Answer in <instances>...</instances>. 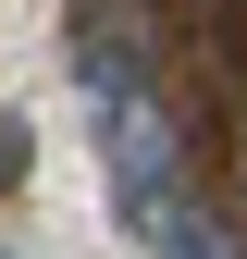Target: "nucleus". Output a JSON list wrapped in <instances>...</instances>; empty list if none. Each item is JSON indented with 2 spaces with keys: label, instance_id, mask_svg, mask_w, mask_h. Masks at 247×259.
<instances>
[{
  "label": "nucleus",
  "instance_id": "obj_1",
  "mask_svg": "<svg viewBox=\"0 0 247 259\" xmlns=\"http://www.w3.org/2000/svg\"><path fill=\"white\" fill-rule=\"evenodd\" d=\"M111 210H124L136 247H173V259H235V247H247L210 198H185V173H173V185H136V198H111Z\"/></svg>",
  "mask_w": 247,
  "mask_h": 259
},
{
  "label": "nucleus",
  "instance_id": "obj_2",
  "mask_svg": "<svg viewBox=\"0 0 247 259\" xmlns=\"http://www.w3.org/2000/svg\"><path fill=\"white\" fill-rule=\"evenodd\" d=\"M25 160H37V148H25V123L0 111V198H13V185H25Z\"/></svg>",
  "mask_w": 247,
  "mask_h": 259
},
{
  "label": "nucleus",
  "instance_id": "obj_3",
  "mask_svg": "<svg viewBox=\"0 0 247 259\" xmlns=\"http://www.w3.org/2000/svg\"><path fill=\"white\" fill-rule=\"evenodd\" d=\"M99 13H136V0H99Z\"/></svg>",
  "mask_w": 247,
  "mask_h": 259
}]
</instances>
